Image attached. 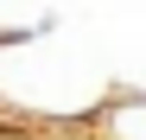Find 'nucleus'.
Instances as JSON below:
<instances>
[{
  "label": "nucleus",
  "mask_w": 146,
  "mask_h": 140,
  "mask_svg": "<svg viewBox=\"0 0 146 140\" xmlns=\"http://www.w3.org/2000/svg\"><path fill=\"white\" fill-rule=\"evenodd\" d=\"M89 134L95 140H146V96H102L89 108Z\"/></svg>",
  "instance_id": "obj_1"
},
{
  "label": "nucleus",
  "mask_w": 146,
  "mask_h": 140,
  "mask_svg": "<svg viewBox=\"0 0 146 140\" xmlns=\"http://www.w3.org/2000/svg\"><path fill=\"white\" fill-rule=\"evenodd\" d=\"M44 140H95L89 127H70V134H44Z\"/></svg>",
  "instance_id": "obj_2"
},
{
  "label": "nucleus",
  "mask_w": 146,
  "mask_h": 140,
  "mask_svg": "<svg viewBox=\"0 0 146 140\" xmlns=\"http://www.w3.org/2000/svg\"><path fill=\"white\" fill-rule=\"evenodd\" d=\"M0 140H32V134H7V127H0Z\"/></svg>",
  "instance_id": "obj_3"
}]
</instances>
